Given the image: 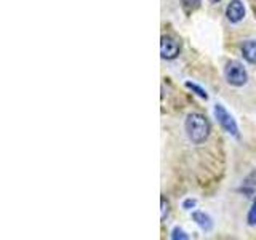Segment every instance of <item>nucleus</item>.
<instances>
[{
	"instance_id": "1",
	"label": "nucleus",
	"mask_w": 256,
	"mask_h": 240,
	"mask_svg": "<svg viewBox=\"0 0 256 240\" xmlns=\"http://www.w3.org/2000/svg\"><path fill=\"white\" fill-rule=\"evenodd\" d=\"M184 130H186V134L190 140V142L202 144L208 140V136H210L212 125L204 114L194 112V114L188 116L186 122H184Z\"/></svg>"
},
{
	"instance_id": "2",
	"label": "nucleus",
	"mask_w": 256,
	"mask_h": 240,
	"mask_svg": "<svg viewBox=\"0 0 256 240\" xmlns=\"http://www.w3.org/2000/svg\"><path fill=\"white\" fill-rule=\"evenodd\" d=\"M224 77H226L228 84L232 86H244L248 82V72L244 68V64L238 61H229L226 64Z\"/></svg>"
},
{
	"instance_id": "3",
	"label": "nucleus",
	"mask_w": 256,
	"mask_h": 240,
	"mask_svg": "<svg viewBox=\"0 0 256 240\" xmlns=\"http://www.w3.org/2000/svg\"><path fill=\"white\" fill-rule=\"evenodd\" d=\"M213 112H214V117H216V120H218V124L222 126V130L226 132V133H229V134H232L234 138H240V133H238V125H237V122H236V118L232 117L229 112H228V109L222 106V104H214V109H213Z\"/></svg>"
},
{
	"instance_id": "4",
	"label": "nucleus",
	"mask_w": 256,
	"mask_h": 240,
	"mask_svg": "<svg viewBox=\"0 0 256 240\" xmlns=\"http://www.w3.org/2000/svg\"><path fill=\"white\" fill-rule=\"evenodd\" d=\"M181 53V44L176 38L170 36H164L160 38V54H162L164 60H176L178 54Z\"/></svg>"
},
{
	"instance_id": "5",
	"label": "nucleus",
	"mask_w": 256,
	"mask_h": 240,
	"mask_svg": "<svg viewBox=\"0 0 256 240\" xmlns=\"http://www.w3.org/2000/svg\"><path fill=\"white\" fill-rule=\"evenodd\" d=\"M226 18L232 24H237L245 18V6L242 0H230L226 6Z\"/></svg>"
},
{
	"instance_id": "6",
	"label": "nucleus",
	"mask_w": 256,
	"mask_h": 240,
	"mask_svg": "<svg viewBox=\"0 0 256 240\" xmlns=\"http://www.w3.org/2000/svg\"><path fill=\"white\" fill-rule=\"evenodd\" d=\"M238 192H242L245 197H253L256 194V170L252 172L242 181V184H240V188H238Z\"/></svg>"
},
{
	"instance_id": "7",
	"label": "nucleus",
	"mask_w": 256,
	"mask_h": 240,
	"mask_svg": "<svg viewBox=\"0 0 256 240\" xmlns=\"http://www.w3.org/2000/svg\"><path fill=\"white\" fill-rule=\"evenodd\" d=\"M192 221L205 232H210L213 229V220L210 218V214H206L205 212H200V210L194 212L192 213Z\"/></svg>"
},
{
	"instance_id": "8",
	"label": "nucleus",
	"mask_w": 256,
	"mask_h": 240,
	"mask_svg": "<svg viewBox=\"0 0 256 240\" xmlns=\"http://www.w3.org/2000/svg\"><path fill=\"white\" fill-rule=\"evenodd\" d=\"M240 52L246 62L256 64V40H245L240 46Z\"/></svg>"
},
{
	"instance_id": "9",
	"label": "nucleus",
	"mask_w": 256,
	"mask_h": 240,
	"mask_svg": "<svg viewBox=\"0 0 256 240\" xmlns=\"http://www.w3.org/2000/svg\"><path fill=\"white\" fill-rule=\"evenodd\" d=\"M186 86L189 88L190 92H194L197 96H200L202 100H208V94H206V92L204 90L202 86L200 85H197V84H192V82H186Z\"/></svg>"
},
{
	"instance_id": "10",
	"label": "nucleus",
	"mask_w": 256,
	"mask_h": 240,
	"mask_svg": "<svg viewBox=\"0 0 256 240\" xmlns=\"http://www.w3.org/2000/svg\"><path fill=\"white\" fill-rule=\"evenodd\" d=\"M246 222H248V226H256V198L253 200V204H252V206H250V210H248Z\"/></svg>"
},
{
	"instance_id": "11",
	"label": "nucleus",
	"mask_w": 256,
	"mask_h": 240,
	"mask_svg": "<svg viewBox=\"0 0 256 240\" xmlns=\"http://www.w3.org/2000/svg\"><path fill=\"white\" fill-rule=\"evenodd\" d=\"M172 238L173 240H188L189 238V236L184 232L181 228H174L173 230H172Z\"/></svg>"
},
{
	"instance_id": "12",
	"label": "nucleus",
	"mask_w": 256,
	"mask_h": 240,
	"mask_svg": "<svg viewBox=\"0 0 256 240\" xmlns=\"http://www.w3.org/2000/svg\"><path fill=\"white\" fill-rule=\"evenodd\" d=\"M181 2H182V5L186 6V8H197L202 0H181Z\"/></svg>"
},
{
	"instance_id": "13",
	"label": "nucleus",
	"mask_w": 256,
	"mask_h": 240,
	"mask_svg": "<svg viewBox=\"0 0 256 240\" xmlns=\"http://www.w3.org/2000/svg\"><path fill=\"white\" fill-rule=\"evenodd\" d=\"M196 200L194 198H186V200H184V202H182V208H184V210H192V208H194L196 206Z\"/></svg>"
},
{
	"instance_id": "14",
	"label": "nucleus",
	"mask_w": 256,
	"mask_h": 240,
	"mask_svg": "<svg viewBox=\"0 0 256 240\" xmlns=\"http://www.w3.org/2000/svg\"><path fill=\"white\" fill-rule=\"evenodd\" d=\"M160 204H162V220H165V216L168 213V202H166V198L165 197L160 198Z\"/></svg>"
},
{
	"instance_id": "15",
	"label": "nucleus",
	"mask_w": 256,
	"mask_h": 240,
	"mask_svg": "<svg viewBox=\"0 0 256 240\" xmlns=\"http://www.w3.org/2000/svg\"><path fill=\"white\" fill-rule=\"evenodd\" d=\"M208 2H210V4H220L221 0H208Z\"/></svg>"
}]
</instances>
